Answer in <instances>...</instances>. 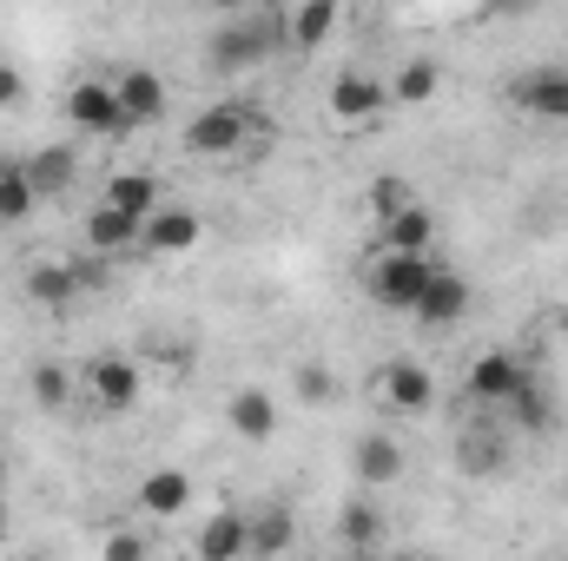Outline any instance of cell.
<instances>
[{
    "mask_svg": "<svg viewBox=\"0 0 568 561\" xmlns=\"http://www.w3.org/2000/svg\"><path fill=\"white\" fill-rule=\"evenodd\" d=\"M509 100L529 120H542V126H568V67H529V73H516Z\"/></svg>",
    "mask_w": 568,
    "mask_h": 561,
    "instance_id": "cell-8",
    "label": "cell"
},
{
    "mask_svg": "<svg viewBox=\"0 0 568 561\" xmlns=\"http://www.w3.org/2000/svg\"><path fill=\"white\" fill-rule=\"evenodd\" d=\"M20 165H27V178H33L40 198H67L73 178H80V152H73V145H47V152H33V159H20Z\"/></svg>",
    "mask_w": 568,
    "mask_h": 561,
    "instance_id": "cell-21",
    "label": "cell"
},
{
    "mask_svg": "<svg viewBox=\"0 0 568 561\" xmlns=\"http://www.w3.org/2000/svg\"><path fill=\"white\" fill-rule=\"evenodd\" d=\"M529 377H536V370H529L516 350H483V357L469 364L463 390H469V404H476V410H489V417H496V410H509V397H516Z\"/></svg>",
    "mask_w": 568,
    "mask_h": 561,
    "instance_id": "cell-6",
    "label": "cell"
},
{
    "mask_svg": "<svg viewBox=\"0 0 568 561\" xmlns=\"http://www.w3.org/2000/svg\"><path fill=\"white\" fill-rule=\"evenodd\" d=\"M272 47H278V20H245V13H232V20L212 33L205 67H212L219 80H239V73L265 67V60H272Z\"/></svg>",
    "mask_w": 568,
    "mask_h": 561,
    "instance_id": "cell-1",
    "label": "cell"
},
{
    "mask_svg": "<svg viewBox=\"0 0 568 561\" xmlns=\"http://www.w3.org/2000/svg\"><path fill=\"white\" fill-rule=\"evenodd\" d=\"M351 462H357V482H364V489H390V482H404V442H397L390 429H364L357 449H351Z\"/></svg>",
    "mask_w": 568,
    "mask_h": 561,
    "instance_id": "cell-12",
    "label": "cell"
},
{
    "mask_svg": "<svg viewBox=\"0 0 568 561\" xmlns=\"http://www.w3.org/2000/svg\"><path fill=\"white\" fill-rule=\"evenodd\" d=\"M113 93H120V106H126L133 126H159V120H165V80H159L152 67H126V73L113 80Z\"/></svg>",
    "mask_w": 568,
    "mask_h": 561,
    "instance_id": "cell-18",
    "label": "cell"
},
{
    "mask_svg": "<svg viewBox=\"0 0 568 561\" xmlns=\"http://www.w3.org/2000/svg\"><path fill=\"white\" fill-rule=\"evenodd\" d=\"M80 390H87V404H93L100 417H126V410L140 404L145 377L126 350H106V357H93V364L80 370Z\"/></svg>",
    "mask_w": 568,
    "mask_h": 561,
    "instance_id": "cell-3",
    "label": "cell"
},
{
    "mask_svg": "<svg viewBox=\"0 0 568 561\" xmlns=\"http://www.w3.org/2000/svg\"><path fill=\"white\" fill-rule=\"evenodd\" d=\"M252 133H258V113H252L245 100H212V106L185 126V140L179 145H185L192 159H232Z\"/></svg>",
    "mask_w": 568,
    "mask_h": 561,
    "instance_id": "cell-2",
    "label": "cell"
},
{
    "mask_svg": "<svg viewBox=\"0 0 568 561\" xmlns=\"http://www.w3.org/2000/svg\"><path fill=\"white\" fill-rule=\"evenodd\" d=\"M140 232H145V218L120 212V205H106V198L87 212V245H93V252H106V258H126V252H140Z\"/></svg>",
    "mask_w": 568,
    "mask_h": 561,
    "instance_id": "cell-16",
    "label": "cell"
},
{
    "mask_svg": "<svg viewBox=\"0 0 568 561\" xmlns=\"http://www.w3.org/2000/svg\"><path fill=\"white\" fill-rule=\"evenodd\" d=\"M509 417L523 422L529 436H549V429H556V397H549V390H542V384L529 377V384H523V390L509 397Z\"/></svg>",
    "mask_w": 568,
    "mask_h": 561,
    "instance_id": "cell-26",
    "label": "cell"
},
{
    "mask_svg": "<svg viewBox=\"0 0 568 561\" xmlns=\"http://www.w3.org/2000/svg\"><path fill=\"white\" fill-rule=\"evenodd\" d=\"M337 397V384H331V370L324 364H297V404H311V410H324Z\"/></svg>",
    "mask_w": 568,
    "mask_h": 561,
    "instance_id": "cell-30",
    "label": "cell"
},
{
    "mask_svg": "<svg viewBox=\"0 0 568 561\" xmlns=\"http://www.w3.org/2000/svg\"><path fill=\"white\" fill-rule=\"evenodd\" d=\"M463 310H469V278H463V272H449V265H436L410 317H417L424 330H449V324H463Z\"/></svg>",
    "mask_w": 568,
    "mask_h": 561,
    "instance_id": "cell-11",
    "label": "cell"
},
{
    "mask_svg": "<svg viewBox=\"0 0 568 561\" xmlns=\"http://www.w3.org/2000/svg\"><path fill=\"white\" fill-rule=\"evenodd\" d=\"M33 404H40L47 417L73 410V370H67V364H40V370H33Z\"/></svg>",
    "mask_w": 568,
    "mask_h": 561,
    "instance_id": "cell-29",
    "label": "cell"
},
{
    "mask_svg": "<svg viewBox=\"0 0 568 561\" xmlns=\"http://www.w3.org/2000/svg\"><path fill=\"white\" fill-rule=\"evenodd\" d=\"M67 120H73V133H93V140H126V133H140V126L126 120L113 80H73V86H67Z\"/></svg>",
    "mask_w": 568,
    "mask_h": 561,
    "instance_id": "cell-4",
    "label": "cell"
},
{
    "mask_svg": "<svg viewBox=\"0 0 568 561\" xmlns=\"http://www.w3.org/2000/svg\"><path fill=\"white\" fill-rule=\"evenodd\" d=\"M284 7H297V0H278V13H284Z\"/></svg>",
    "mask_w": 568,
    "mask_h": 561,
    "instance_id": "cell-36",
    "label": "cell"
},
{
    "mask_svg": "<svg viewBox=\"0 0 568 561\" xmlns=\"http://www.w3.org/2000/svg\"><path fill=\"white\" fill-rule=\"evenodd\" d=\"M337 13H344V0H297V7H284V40H291V53H317V47L337 33Z\"/></svg>",
    "mask_w": 568,
    "mask_h": 561,
    "instance_id": "cell-14",
    "label": "cell"
},
{
    "mask_svg": "<svg viewBox=\"0 0 568 561\" xmlns=\"http://www.w3.org/2000/svg\"><path fill=\"white\" fill-rule=\"evenodd\" d=\"M278 397L272 390H258V384H245V390H232V404H225V422H232V436H245V442H272L278 436Z\"/></svg>",
    "mask_w": 568,
    "mask_h": 561,
    "instance_id": "cell-13",
    "label": "cell"
},
{
    "mask_svg": "<svg viewBox=\"0 0 568 561\" xmlns=\"http://www.w3.org/2000/svg\"><path fill=\"white\" fill-rule=\"evenodd\" d=\"M0 489H7V462H0Z\"/></svg>",
    "mask_w": 568,
    "mask_h": 561,
    "instance_id": "cell-35",
    "label": "cell"
},
{
    "mask_svg": "<svg viewBox=\"0 0 568 561\" xmlns=\"http://www.w3.org/2000/svg\"><path fill=\"white\" fill-rule=\"evenodd\" d=\"M429 272H436V258L429 252H377V265H371V297L384 304V310H417V297H424Z\"/></svg>",
    "mask_w": 568,
    "mask_h": 561,
    "instance_id": "cell-5",
    "label": "cell"
},
{
    "mask_svg": "<svg viewBox=\"0 0 568 561\" xmlns=\"http://www.w3.org/2000/svg\"><path fill=\"white\" fill-rule=\"evenodd\" d=\"M20 297H27V304H40L47 317L73 310V297H80V284H73V265H67V258H47V265H33V272L20 278Z\"/></svg>",
    "mask_w": 568,
    "mask_h": 561,
    "instance_id": "cell-17",
    "label": "cell"
},
{
    "mask_svg": "<svg viewBox=\"0 0 568 561\" xmlns=\"http://www.w3.org/2000/svg\"><path fill=\"white\" fill-rule=\"evenodd\" d=\"M199 238H205V218L192 205H159V212H145L140 252H152V258H185Z\"/></svg>",
    "mask_w": 568,
    "mask_h": 561,
    "instance_id": "cell-9",
    "label": "cell"
},
{
    "mask_svg": "<svg viewBox=\"0 0 568 561\" xmlns=\"http://www.w3.org/2000/svg\"><path fill=\"white\" fill-rule=\"evenodd\" d=\"M33 205H40V192H33V178H27V165H20V159H0V225L33 218Z\"/></svg>",
    "mask_w": 568,
    "mask_h": 561,
    "instance_id": "cell-23",
    "label": "cell"
},
{
    "mask_svg": "<svg viewBox=\"0 0 568 561\" xmlns=\"http://www.w3.org/2000/svg\"><path fill=\"white\" fill-rule=\"evenodd\" d=\"M337 542H344V549H377V542H384V509H371V502L337 509Z\"/></svg>",
    "mask_w": 568,
    "mask_h": 561,
    "instance_id": "cell-25",
    "label": "cell"
},
{
    "mask_svg": "<svg viewBox=\"0 0 568 561\" xmlns=\"http://www.w3.org/2000/svg\"><path fill=\"white\" fill-rule=\"evenodd\" d=\"M436 245V212L429 205H397L390 218H377V252H429Z\"/></svg>",
    "mask_w": 568,
    "mask_h": 561,
    "instance_id": "cell-15",
    "label": "cell"
},
{
    "mask_svg": "<svg viewBox=\"0 0 568 561\" xmlns=\"http://www.w3.org/2000/svg\"><path fill=\"white\" fill-rule=\"evenodd\" d=\"M377 397H384V410H397V417H424L429 404H436V377H429L424 364L397 357V364H384Z\"/></svg>",
    "mask_w": 568,
    "mask_h": 561,
    "instance_id": "cell-10",
    "label": "cell"
},
{
    "mask_svg": "<svg viewBox=\"0 0 568 561\" xmlns=\"http://www.w3.org/2000/svg\"><path fill=\"white\" fill-rule=\"evenodd\" d=\"M106 555H113V561H140L145 555V536H133V529H113V536H106Z\"/></svg>",
    "mask_w": 568,
    "mask_h": 561,
    "instance_id": "cell-32",
    "label": "cell"
},
{
    "mask_svg": "<svg viewBox=\"0 0 568 561\" xmlns=\"http://www.w3.org/2000/svg\"><path fill=\"white\" fill-rule=\"evenodd\" d=\"M133 509L159 516V522H165V516H185V509H192V476H185V469H152L140 489H133Z\"/></svg>",
    "mask_w": 568,
    "mask_h": 561,
    "instance_id": "cell-20",
    "label": "cell"
},
{
    "mask_svg": "<svg viewBox=\"0 0 568 561\" xmlns=\"http://www.w3.org/2000/svg\"><path fill=\"white\" fill-rule=\"evenodd\" d=\"M205 7H219L225 20H232V13H245V0H205Z\"/></svg>",
    "mask_w": 568,
    "mask_h": 561,
    "instance_id": "cell-34",
    "label": "cell"
},
{
    "mask_svg": "<svg viewBox=\"0 0 568 561\" xmlns=\"http://www.w3.org/2000/svg\"><path fill=\"white\" fill-rule=\"evenodd\" d=\"M106 205H120V212H133V218L159 212V178H152V172H113V178H106Z\"/></svg>",
    "mask_w": 568,
    "mask_h": 561,
    "instance_id": "cell-24",
    "label": "cell"
},
{
    "mask_svg": "<svg viewBox=\"0 0 568 561\" xmlns=\"http://www.w3.org/2000/svg\"><path fill=\"white\" fill-rule=\"evenodd\" d=\"M199 555H205V561L252 555V509H219V516L199 529Z\"/></svg>",
    "mask_w": 568,
    "mask_h": 561,
    "instance_id": "cell-19",
    "label": "cell"
},
{
    "mask_svg": "<svg viewBox=\"0 0 568 561\" xmlns=\"http://www.w3.org/2000/svg\"><path fill=\"white\" fill-rule=\"evenodd\" d=\"M436 86H443V60L417 53V60H404V67L390 73V106H429Z\"/></svg>",
    "mask_w": 568,
    "mask_h": 561,
    "instance_id": "cell-22",
    "label": "cell"
},
{
    "mask_svg": "<svg viewBox=\"0 0 568 561\" xmlns=\"http://www.w3.org/2000/svg\"><path fill=\"white\" fill-rule=\"evenodd\" d=\"M397 205H410V185L404 178H377L371 185V218H390Z\"/></svg>",
    "mask_w": 568,
    "mask_h": 561,
    "instance_id": "cell-31",
    "label": "cell"
},
{
    "mask_svg": "<svg viewBox=\"0 0 568 561\" xmlns=\"http://www.w3.org/2000/svg\"><path fill=\"white\" fill-rule=\"evenodd\" d=\"M469 7H483V0H469Z\"/></svg>",
    "mask_w": 568,
    "mask_h": 561,
    "instance_id": "cell-37",
    "label": "cell"
},
{
    "mask_svg": "<svg viewBox=\"0 0 568 561\" xmlns=\"http://www.w3.org/2000/svg\"><path fill=\"white\" fill-rule=\"evenodd\" d=\"M291 542H297L291 509H252V555H278Z\"/></svg>",
    "mask_w": 568,
    "mask_h": 561,
    "instance_id": "cell-28",
    "label": "cell"
},
{
    "mask_svg": "<svg viewBox=\"0 0 568 561\" xmlns=\"http://www.w3.org/2000/svg\"><path fill=\"white\" fill-rule=\"evenodd\" d=\"M509 462V442L483 422V429H463V469L469 476H489V469H503Z\"/></svg>",
    "mask_w": 568,
    "mask_h": 561,
    "instance_id": "cell-27",
    "label": "cell"
},
{
    "mask_svg": "<svg viewBox=\"0 0 568 561\" xmlns=\"http://www.w3.org/2000/svg\"><path fill=\"white\" fill-rule=\"evenodd\" d=\"M20 93H27L20 67H7V60H0V113H7V106H20Z\"/></svg>",
    "mask_w": 568,
    "mask_h": 561,
    "instance_id": "cell-33",
    "label": "cell"
},
{
    "mask_svg": "<svg viewBox=\"0 0 568 561\" xmlns=\"http://www.w3.org/2000/svg\"><path fill=\"white\" fill-rule=\"evenodd\" d=\"M324 106H331V120L337 126H371L384 106H390V80H377V73H337L331 80V93H324Z\"/></svg>",
    "mask_w": 568,
    "mask_h": 561,
    "instance_id": "cell-7",
    "label": "cell"
}]
</instances>
